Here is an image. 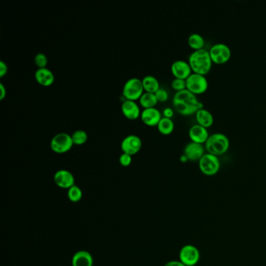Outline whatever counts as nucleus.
I'll list each match as a JSON object with an SVG mask.
<instances>
[{"instance_id": "nucleus-1", "label": "nucleus", "mask_w": 266, "mask_h": 266, "mask_svg": "<svg viewBox=\"0 0 266 266\" xmlns=\"http://www.w3.org/2000/svg\"><path fill=\"white\" fill-rule=\"evenodd\" d=\"M173 104L177 112L184 115L195 114L197 110L204 107L197 95L187 88L176 92L173 96Z\"/></svg>"}, {"instance_id": "nucleus-2", "label": "nucleus", "mask_w": 266, "mask_h": 266, "mask_svg": "<svg viewBox=\"0 0 266 266\" xmlns=\"http://www.w3.org/2000/svg\"><path fill=\"white\" fill-rule=\"evenodd\" d=\"M188 63L193 73L205 75L210 71L213 62L209 51L205 48H201L198 50H193L190 53L188 58Z\"/></svg>"}, {"instance_id": "nucleus-3", "label": "nucleus", "mask_w": 266, "mask_h": 266, "mask_svg": "<svg viewBox=\"0 0 266 266\" xmlns=\"http://www.w3.org/2000/svg\"><path fill=\"white\" fill-rule=\"evenodd\" d=\"M229 139L224 133L216 132L210 134L205 143V149L211 154L220 155L228 151Z\"/></svg>"}, {"instance_id": "nucleus-4", "label": "nucleus", "mask_w": 266, "mask_h": 266, "mask_svg": "<svg viewBox=\"0 0 266 266\" xmlns=\"http://www.w3.org/2000/svg\"><path fill=\"white\" fill-rule=\"evenodd\" d=\"M74 145L72 136L67 132H60L55 134L50 141V148L58 154H63L71 150Z\"/></svg>"}, {"instance_id": "nucleus-5", "label": "nucleus", "mask_w": 266, "mask_h": 266, "mask_svg": "<svg viewBox=\"0 0 266 266\" xmlns=\"http://www.w3.org/2000/svg\"><path fill=\"white\" fill-rule=\"evenodd\" d=\"M142 80L138 77H131L125 82L123 88V95L127 100H139L140 97L144 93Z\"/></svg>"}, {"instance_id": "nucleus-6", "label": "nucleus", "mask_w": 266, "mask_h": 266, "mask_svg": "<svg viewBox=\"0 0 266 266\" xmlns=\"http://www.w3.org/2000/svg\"><path fill=\"white\" fill-rule=\"evenodd\" d=\"M198 166L201 173L205 175H215L220 169V158L216 154L205 153L198 161Z\"/></svg>"}, {"instance_id": "nucleus-7", "label": "nucleus", "mask_w": 266, "mask_h": 266, "mask_svg": "<svg viewBox=\"0 0 266 266\" xmlns=\"http://www.w3.org/2000/svg\"><path fill=\"white\" fill-rule=\"evenodd\" d=\"M187 89L196 95L203 94L209 88V81L205 75L192 73L186 79Z\"/></svg>"}, {"instance_id": "nucleus-8", "label": "nucleus", "mask_w": 266, "mask_h": 266, "mask_svg": "<svg viewBox=\"0 0 266 266\" xmlns=\"http://www.w3.org/2000/svg\"><path fill=\"white\" fill-rule=\"evenodd\" d=\"M209 54L213 63L224 64L231 57V49L225 43H216L209 49Z\"/></svg>"}, {"instance_id": "nucleus-9", "label": "nucleus", "mask_w": 266, "mask_h": 266, "mask_svg": "<svg viewBox=\"0 0 266 266\" xmlns=\"http://www.w3.org/2000/svg\"><path fill=\"white\" fill-rule=\"evenodd\" d=\"M179 259L186 266H194L200 260L199 250L192 244H186L179 253Z\"/></svg>"}, {"instance_id": "nucleus-10", "label": "nucleus", "mask_w": 266, "mask_h": 266, "mask_svg": "<svg viewBox=\"0 0 266 266\" xmlns=\"http://www.w3.org/2000/svg\"><path fill=\"white\" fill-rule=\"evenodd\" d=\"M120 147L123 153L134 155L142 149V141L138 135L130 134L123 138L121 142Z\"/></svg>"}, {"instance_id": "nucleus-11", "label": "nucleus", "mask_w": 266, "mask_h": 266, "mask_svg": "<svg viewBox=\"0 0 266 266\" xmlns=\"http://www.w3.org/2000/svg\"><path fill=\"white\" fill-rule=\"evenodd\" d=\"M55 184L59 188L69 189L75 185V178L73 173L67 169H59L55 173L53 177Z\"/></svg>"}, {"instance_id": "nucleus-12", "label": "nucleus", "mask_w": 266, "mask_h": 266, "mask_svg": "<svg viewBox=\"0 0 266 266\" xmlns=\"http://www.w3.org/2000/svg\"><path fill=\"white\" fill-rule=\"evenodd\" d=\"M184 154L188 157V160L199 161L205 154V147L203 144L190 142L185 145Z\"/></svg>"}, {"instance_id": "nucleus-13", "label": "nucleus", "mask_w": 266, "mask_h": 266, "mask_svg": "<svg viewBox=\"0 0 266 266\" xmlns=\"http://www.w3.org/2000/svg\"><path fill=\"white\" fill-rule=\"evenodd\" d=\"M140 117L145 125H147L149 127H154L158 125L162 119V113L156 107L144 109L141 113Z\"/></svg>"}, {"instance_id": "nucleus-14", "label": "nucleus", "mask_w": 266, "mask_h": 266, "mask_svg": "<svg viewBox=\"0 0 266 266\" xmlns=\"http://www.w3.org/2000/svg\"><path fill=\"white\" fill-rule=\"evenodd\" d=\"M171 72L176 78L185 79L192 74L190 64L185 60H178L173 62L171 65Z\"/></svg>"}, {"instance_id": "nucleus-15", "label": "nucleus", "mask_w": 266, "mask_h": 266, "mask_svg": "<svg viewBox=\"0 0 266 266\" xmlns=\"http://www.w3.org/2000/svg\"><path fill=\"white\" fill-rule=\"evenodd\" d=\"M121 110L124 115L125 117L130 120H135L141 116V110L139 105L136 103V101L127 100L125 99L121 106Z\"/></svg>"}, {"instance_id": "nucleus-16", "label": "nucleus", "mask_w": 266, "mask_h": 266, "mask_svg": "<svg viewBox=\"0 0 266 266\" xmlns=\"http://www.w3.org/2000/svg\"><path fill=\"white\" fill-rule=\"evenodd\" d=\"M188 134H189L191 142H197V143L200 144L205 143L210 135L208 128L203 127L198 123L192 125L190 128L189 129Z\"/></svg>"}, {"instance_id": "nucleus-17", "label": "nucleus", "mask_w": 266, "mask_h": 266, "mask_svg": "<svg viewBox=\"0 0 266 266\" xmlns=\"http://www.w3.org/2000/svg\"><path fill=\"white\" fill-rule=\"evenodd\" d=\"M35 77H36V81L38 84L42 86H45V87L52 85L54 83V74L47 67L38 68L36 73H35Z\"/></svg>"}, {"instance_id": "nucleus-18", "label": "nucleus", "mask_w": 266, "mask_h": 266, "mask_svg": "<svg viewBox=\"0 0 266 266\" xmlns=\"http://www.w3.org/2000/svg\"><path fill=\"white\" fill-rule=\"evenodd\" d=\"M94 259L87 251H79L72 258V266H92Z\"/></svg>"}, {"instance_id": "nucleus-19", "label": "nucleus", "mask_w": 266, "mask_h": 266, "mask_svg": "<svg viewBox=\"0 0 266 266\" xmlns=\"http://www.w3.org/2000/svg\"><path fill=\"white\" fill-rule=\"evenodd\" d=\"M195 117L197 123L206 128L210 127L214 123L213 114L204 107L197 110L195 114Z\"/></svg>"}, {"instance_id": "nucleus-20", "label": "nucleus", "mask_w": 266, "mask_h": 266, "mask_svg": "<svg viewBox=\"0 0 266 266\" xmlns=\"http://www.w3.org/2000/svg\"><path fill=\"white\" fill-rule=\"evenodd\" d=\"M142 84H143L144 90L146 92H151L155 93L157 90L160 88L159 81L155 76L153 75H146L142 79Z\"/></svg>"}, {"instance_id": "nucleus-21", "label": "nucleus", "mask_w": 266, "mask_h": 266, "mask_svg": "<svg viewBox=\"0 0 266 266\" xmlns=\"http://www.w3.org/2000/svg\"><path fill=\"white\" fill-rule=\"evenodd\" d=\"M158 103V99L154 93L151 92H146L145 91L140 97L139 103L144 109L152 108L155 107L157 103Z\"/></svg>"}, {"instance_id": "nucleus-22", "label": "nucleus", "mask_w": 266, "mask_h": 266, "mask_svg": "<svg viewBox=\"0 0 266 266\" xmlns=\"http://www.w3.org/2000/svg\"><path fill=\"white\" fill-rule=\"evenodd\" d=\"M188 45L193 50H198L201 48H204L205 45V38L201 35L198 33L190 34L188 38Z\"/></svg>"}, {"instance_id": "nucleus-23", "label": "nucleus", "mask_w": 266, "mask_h": 266, "mask_svg": "<svg viewBox=\"0 0 266 266\" xmlns=\"http://www.w3.org/2000/svg\"><path fill=\"white\" fill-rule=\"evenodd\" d=\"M174 122L171 118H166L162 116V119L159 121V123L157 125L158 130L161 134L168 135L171 134L174 130Z\"/></svg>"}, {"instance_id": "nucleus-24", "label": "nucleus", "mask_w": 266, "mask_h": 266, "mask_svg": "<svg viewBox=\"0 0 266 266\" xmlns=\"http://www.w3.org/2000/svg\"><path fill=\"white\" fill-rule=\"evenodd\" d=\"M72 136L74 145H84L88 141V133L84 130H76L71 134Z\"/></svg>"}, {"instance_id": "nucleus-25", "label": "nucleus", "mask_w": 266, "mask_h": 266, "mask_svg": "<svg viewBox=\"0 0 266 266\" xmlns=\"http://www.w3.org/2000/svg\"><path fill=\"white\" fill-rule=\"evenodd\" d=\"M67 197L69 198L70 201H72V202H78L83 197V192H82L81 189L78 186L74 185V186L68 189Z\"/></svg>"}, {"instance_id": "nucleus-26", "label": "nucleus", "mask_w": 266, "mask_h": 266, "mask_svg": "<svg viewBox=\"0 0 266 266\" xmlns=\"http://www.w3.org/2000/svg\"><path fill=\"white\" fill-rule=\"evenodd\" d=\"M35 64L37 66L38 68L46 67L47 64H48V58H47L46 55L43 52H38L35 56Z\"/></svg>"}, {"instance_id": "nucleus-27", "label": "nucleus", "mask_w": 266, "mask_h": 266, "mask_svg": "<svg viewBox=\"0 0 266 266\" xmlns=\"http://www.w3.org/2000/svg\"><path fill=\"white\" fill-rule=\"evenodd\" d=\"M172 88L177 91H182L186 89V80L181 78H174L171 82Z\"/></svg>"}, {"instance_id": "nucleus-28", "label": "nucleus", "mask_w": 266, "mask_h": 266, "mask_svg": "<svg viewBox=\"0 0 266 266\" xmlns=\"http://www.w3.org/2000/svg\"><path fill=\"white\" fill-rule=\"evenodd\" d=\"M154 95L156 96L158 102H160V103H165L169 99L168 91L165 88H161V87L157 90Z\"/></svg>"}, {"instance_id": "nucleus-29", "label": "nucleus", "mask_w": 266, "mask_h": 266, "mask_svg": "<svg viewBox=\"0 0 266 266\" xmlns=\"http://www.w3.org/2000/svg\"><path fill=\"white\" fill-rule=\"evenodd\" d=\"M119 162L121 164V166L127 167V166H130L132 162V155L123 152L119 156Z\"/></svg>"}, {"instance_id": "nucleus-30", "label": "nucleus", "mask_w": 266, "mask_h": 266, "mask_svg": "<svg viewBox=\"0 0 266 266\" xmlns=\"http://www.w3.org/2000/svg\"><path fill=\"white\" fill-rule=\"evenodd\" d=\"M8 66L3 60L0 61V76L3 77L7 74Z\"/></svg>"}, {"instance_id": "nucleus-31", "label": "nucleus", "mask_w": 266, "mask_h": 266, "mask_svg": "<svg viewBox=\"0 0 266 266\" xmlns=\"http://www.w3.org/2000/svg\"><path fill=\"white\" fill-rule=\"evenodd\" d=\"M173 114H174V111L171 107H166L162 111V115H163L164 117L172 118Z\"/></svg>"}, {"instance_id": "nucleus-32", "label": "nucleus", "mask_w": 266, "mask_h": 266, "mask_svg": "<svg viewBox=\"0 0 266 266\" xmlns=\"http://www.w3.org/2000/svg\"><path fill=\"white\" fill-rule=\"evenodd\" d=\"M6 96V88L2 83H0V99H2Z\"/></svg>"}, {"instance_id": "nucleus-33", "label": "nucleus", "mask_w": 266, "mask_h": 266, "mask_svg": "<svg viewBox=\"0 0 266 266\" xmlns=\"http://www.w3.org/2000/svg\"><path fill=\"white\" fill-rule=\"evenodd\" d=\"M164 266H186L183 264L181 261H170L169 263H166Z\"/></svg>"}, {"instance_id": "nucleus-34", "label": "nucleus", "mask_w": 266, "mask_h": 266, "mask_svg": "<svg viewBox=\"0 0 266 266\" xmlns=\"http://www.w3.org/2000/svg\"><path fill=\"white\" fill-rule=\"evenodd\" d=\"M181 161L183 162H187V161H188V157L185 154H183L181 156Z\"/></svg>"}]
</instances>
